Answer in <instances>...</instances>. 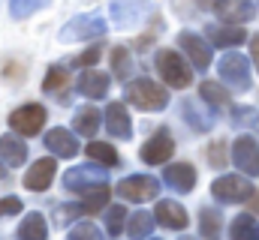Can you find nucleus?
<instances>
[{
    "mask_svg": "<svg viewBox=\"0 0 259 240\" xmlns=\"http://www.w3.org/2000/svg\"><path fill=\"white\" fill-rule=\"evenodd\" d=\"M211 192L217 201H226V204H238V201H247L253 186L250 180L241 177V174H226V177H217L211 183Z\"/></svg>",
    "mask_w": 259,
    "mask_h": 240,
    "instance_id": "obj_5",
    "label": "nucleus"
},
{
    "mask_svg": "<svg viewBox=\"0 0 259 240\" xmlns=\"http://www.w3.org/2000/svg\"><path fill=\"white\" fill-rule=\"evenodd\" d=\"M9 126L18 132V135H36L42 126H46V108L42 105H21L9 114Z\"/></svg>",
    "mask_w": 259,
    "mask_h": 240,
    "instance_id": "obj_6",
    "label": "nucleus"
},
{
    "mask_svg": "<svg viewBox=\"0 0 259 240\" xmlns=\"http://www.w3.org/2000/svg\"><path fill=\"white\" fill-rule=\"evenodd\" d=\"M208 162L214 168H226V141H214L208 150Z\"/></svg>",
    "mask_w": 259,
    "mask_h": 240,
    "instance_id": "obj_35",
    "label": "nucleus"
},
{
    "mask_svg": "<svg viewBox=\"0 0 259 240\" xmlns=\"http://www.w3.org/2000/svg\"><path fill=\"white\" fill-rule=\"evenodd\" d=\"M232 159H235V165H238L244 174H250V177L259 174V144L250 135H241V138L232 144Z\"/></svg>",
    "mask_w": 259,
    "mask_h": 240,
    "instance_id": "obj_9",
    "label": "nucleus"
},
{
    "mask_svg": "<svg viewBox=\"0 0 259 240\" xmlns=\"http://www.w3.org/2000/svg\"><path fill=\"white\" fill-rule=\"evenodd\" d=\"M69 240H103V234H100L97 225H91V222H78V225H72Z\"/></svg>",
    "mask_w": 259,
    "mask_h": 240,
    "instance_id": "obj_33",
    "label": "nucleus"
},
{
    "mask_svg": "<svg viewBox=\"0 0 259 240\" xmlns=\"http://www.w3.org/2000/svg\"><path fill=\"white\" fill-rule=\"evenodd\" d=\"M220 78L229 84V87H235V90H247L250 87V60L244 57V54H238V51H226L223 57H220Z\"/></svg>",
    "mask_w": 259,
    "mask_h": 240,
    "instance_id": "obj_4",
    "label": "nucleus"
},
{
    "mask_svg": "<svg viewBox=\"0 0 259 240\" xmlns=\"http://www.w3.org/2000/svg\"><path fill=\"white\" fill-rule=\"evenodd\" d=\"M157 72L163 75V81H166L169 87H178V90L190 87V81H193L190 66L184 63V57H181L178 51H172V48H163V51L157 54Z\"/></svg>",
    "mask_w": 259,
    "mask_h": 240,
    "instance_id": "obj_2",
    "label": "nucleus"
},
{
    "mask_svg": "<svg viewBox=\"0 0 259 240\" xmlns=\"http://www.w3.org/2000/svg\"><path fill=\"white\" fill-rule=\"evenodd\" d=\"M214 15L226 24H244L253 18V3L250 0H214Z\"/></svg>",
    "mask_w": 259,
    "mask_h": 240,
    "instance_id": "obj_12",
    "label": "nucleus"
},
{
    "mask_svg": "<svg viewBox=\"0 0 259 240\" xmlns=\"http://www.w3.org/2000/svg\"><path fill=\"white\" fill-rule=\"evenodd\" d=\"M163 180H166L175 192H190V189L196 186V168L190 165V162H175V165L166 168Z\"/></svg>",
    "mask_w": 259,
    "mask_h": 240,
    "instance_id": "obj_18",
    "label": "nucleus"
},
{
    "mask_svg": "<svg viewBox=\"0 0 259 240\" xmlns=\"http://www.w3.org/2000/svg\"><path fill=\"white\" fill-rule=\"evenodd\" d=\"M154 6L148 0H115L112 3V21L118 27H130V24H139Z\"/></svg>",
    "mask_w": 259,
    "mask_h": 240,
    "instance_id": "obj_8",
    "label": "nucleus"
},
{
    "mask_svg": "<svg viewBox=\"0 0 259 240\" xmlns=\"http://www.w3.org/2000/svg\"><path fill=\"white\" fill-rule=\"evenodd\" d=\"M250 57H253V63H256V72H259V36H253V39H250Z\"/></svg>",
    "mask_w": 259,
    "mask_h": 240,
    "instance_id": "obj_40",
    "label": "nucleus"
},
{
    "mask_svg": "<svg viewBox=\"0 0 259 240\" xmlns=\"http://www.w3.org/2000/svg\"><path fill=\"white\" fill-rule=\"evenodd\" d=\"M178 48L190 57V63H193L196 69H208V66H211V60H214L211 48H208V42H205L202 36L190 33V30H184V33L178 36Z\"/></svg>",
    "mask_w": 259,
    "mask_h": 240,
    "instance_id": "obj_11",
    "label": "nucleus"
},
{
    "mask_svg": "<svg viewBox=\"0 0 259 240\" xmlns=\"http://www.w3.org/2000/svg\"><path fill=\"white\" fill-rule=\"evenodd\" d=\"M78 213H81V204H61L58 213H55V222H58V225H66V222H72Z\"/></svg>",
    "mask_w": 259,
    "mask_h": 240,
    "instance_id": "obj_36",
    "label": "nucleus"
},
{
    "mask_svg": "<svg viewBox=\"0 0 259 240\" xmlns=\"http://www.w3.org/2000/svg\"><path fill=\"white\" fill-rule=\"evenodd\" d=\"M172 150H175L172 135H169V132H157L154 138H148V141L142 144V162L160 165V162H166V159L172 156Z\"/></svg>",
    "mask_w": 259,
    "mask_h": 240,
    "instance_id": "obj_13",
    "label": "nucleus"
},
{
    "mask_svg": "<svg viewBox=\"0 0 259 240\" xmlns=\"http://www.w3.org/2000/svg\"><path fill=\"white\" fill-rule=\"evenodd\" d=\"M100 123H103V117H100V111L97 108H78L75 111V120H72V126H75V132L78 135H97V129H100Z\"/></svg>",
    "mask_w": 259,
    "mask_h": 240,
    "instance_id": "obj_24",
    "label": "nucleus"
},
{
    "mask_svg": "<svg viewBox=\"0 0 259 240\" xmlns=\"http://www.w3.org/2000/svg\"><path fill=\"white\" fill-rule=\"evenodd\" d=\"M6 177V168H3V162H0V180Z\"/></svg>",
    "mask_w": 259,
    "mask_h": 240,
    "instance_id": "obj_42",
    "label": "nucleus"
},
{
    "mask_svg": "<svg viewBox=\"0 0 259 240\" xmlns=\"http://www.w3.org/2000/svg\"><path fill=\"white\" fill-rule=\"evenodd\" d=\"M229 237L232 240H259V222L244 213V216H235L232 225H229Z\"/></svg>",
    "mask_w": 259,
    "mask_h": 240,
    "instance_id": "obj_23",
    "label": "nucleus"
},
{
    "mask_svg": "<svg viewBox=\"0 0 259 240\" xmlns=\"http://www.w3.org/2000/svg\"><path fill=\"white\" fill-rule=\"evenodd\" d=\"M46 6H49V0H9V12L15 18H30L33 12H39Z\"/></svg>",
    "mask_w": 259,
    "mask_h": 240,
    "instance_id": "obj_30",
    "label": "nucleus"
},
{
    "mask_svg": "<svg viewBox=\"0 0 259 240\" xmlns=\"http://www.w3.org/2000/svg\"><path fill=\"white\" fill-rule=\"evenodd\" d=\"M109 177V168H97V165H81V168H69L64 174V186L66 189H75V192H84L88 186H97V183H106Z\"/></svg>",
    "mask_w": 259,
    "mask_h": 240,
    "instance_id": "obj_10",
    "label": "nucleus"
},
{
    "mask_svg": "<svg viewBox=\"0 0 259 240\" xmlns=\"http://www.w3.org/2000/svg\"><path fill=\"white\" fill-rule=\"evenodd\" d=\"M46 147H49L52 153H58L61 159H69V156L78 153V141H75V135H72L69 129H61V126L46 132Z\"/></svg>",
    "mask_w": 259,
    "mask_h": 240,
    "instance_id": "obj_15",
    "label": "nucleus"
},
{
    "mask_svg": "<svg viewBox=\"0 0 259 240\" xmlns=\"http://www.w3.org/2000/svg\"><path fill=\"white\" fill-rule=\"evenodd\" d=\"M81 195H84L81 210H84V213H100V210H106L112 189H109V183H97V186H88Z\"/></svg>",
    "mask_w": 259,
    "mask_h": 240,
    "instance_id": "obj_22",
    "label": "nucleus"
},
{
    "mask_svg": "<svg viewBox=\"0 0 259 240\" xmlns=\"http://www.w3.org/2000/svg\"><path fill=\"white\" fill-rule=\"evenodd\" d=\"M154 216H157V222L166 225V228H175V231L187 228V210H184L178 201H160Z\"/></svg>",
    "mask_w": 259,
    "mask_h": 240,
    "instance_id": "obj_20",
    "label": "nucleus"
},
{
    "mask_svg": "<svg viewBox=\"0 0 259 240\" xmlns=\"http://www.w3.org/2000/svg\"><path fill=\"white\" fill-rule=\"evenodd\" d=\"M127 231H130V240H145L154 231V213H145V210L133 213L127 222Z\"/></svg>",
    "mask_w": 259,
    "mask_h": 240,
    "instance_id": "obj_27",
    "label": "nucleus"
},
{
    "mask_svg": "<svg viewBox=\"0 0 259 240\" xmlns=\"http://www.w3.org/2000/svg\"><path fill=\"white\" fill-rule=\"evenodd\" d=\"M109 84H112V78L106 72H81L78 75V93L91 96V99H103L109 93Z\"/></svg>",
    "mask_w": 259,
    "mask_h": 240,
    "instance_id": "obj_19",
    "label": "nucleus"
},
{
    "mask_svg": "<svg viewBox=\"0 0 259 240\" xmlns=\"http://www.w3.org/2000/svg\"><path fill=\"white\" fill-rule=\"evenodd\" d=\"M199 96H202V102H208V105H214V108H223V105L229 102L226 90H223L217 81H202V87H199Z\"/></svg>",
    "mask_w": 259,
    "mask_h": 240,
    "instance_id": "obj_28",
    "label": "nucleus"
},
{
    "mask_svg": "<svg viewBox=\"0 0 259 240\" xmlns=\"http://www.w3.org/2000/svg\"><path fill=\"white\" fill-rule=\"evenodd\" d=\"M21 213V198H0V216H15Z\"/></svg>",
    "mask_w": 259,
    "mask_h": 240,
    "instance_id": "obj_38",
    "label": "nucleus"
},
{
    "mask_svg": "<svg viewBox=\"0 0 259 240\" xmlns=\"http://www.w3.org/2000/svg\"><path fill=\"white\" fill-rule=\"evenodd\" d=\"M100 117L106 120V129H109L115 138H130V135H133L130 114H127V108H124L121 102H112V105L106 108V114H100Z\"/></svg>",
    "mask_w": 259,
    "mask_h": 240,
    "instance_id": "obj_17",
    "label": "nucleus"
},
{
    "mask_svg": "<svg viewBox=\"0 0 259 240\" xmlns=\"http://www.w3.org/2000/svg\"><path fill=\"white\" fill-rule=\"evenodd\" d=\"M112 69H115L118 78H124V81L130 78V72H133V60H130V51L124 48V45H118V48L112 51Z\"/></svg>",
    "mask_w": 259,
    "mask_h": 240,
    "instance_id": "obj_31",
    "label": "nucleus"
},
{
    "mask_svg": "<svg viewBox=\"0 0 259 240\" xmlns=\"http://www.w3.org/2000/svg\"><path fill=\"white\" fill-rule=\"evenodd\" d=\"M208 39L217 48H232V45H241L247 39V30L241 24H226V27L223 24H211L208 27Z\"/></svg>",
    "mask_w": 259,
    "mask_h": 240,
    "instance_id": "obj_14",
    "label": "nucleus"
},
{
    "mask_svg": "<svg viewBox=\"0 0 259 240\" xmlns=\"http://www.w3.org/2000/svg\"><path fill=\"white\" fill-rule=\"evenodd\" d=\"M250 213H253V216H259V192H256V189L250 192Z\"/></svg>",
    "mask_w": 259,
    "mask_h": 240,
    "instance_id": "obj_41",
    "label": "nucleus"
},
{
    "mask_svg": "<svg viewBox=\"0 0 259 240\" xmlns=\"http://www.w3.org/2000/svg\"><path fill=\"white\" fill-rule=\"evenodd\" d=\"M124 96H127L130 105H136V108H142V111H163V108L169 105V93H166L160 84H154L151 78H136V81H130L127 87H124Z\"/></svg>",
    "mask_w": 259,
    "mask_h": 240,
    "instance_id": "obj_1",
    "label": "nucleus"
},
{
    "mask_svg": "<svg viewBox=\"0 0 259 240\" xmlns=\"http://www.w3.org/2000/svg\"><path fill=\"white\" fill-rule=\"evenodd\" d=\"M220 228H223L220 213L214 207H202V213H199V234H202V240H217Z\"/></svg>",
    "mask_w": 259,
    "mask_h": 240,
    "instance_id": "obj_25",
    "label": "nucleus"
},
{
    "mask_svg": "<svg viewBox=\"0 0 259 240\" xmlns=\"http://www.w3.org/2000/svg\"><path fill=\"white\" fill-rule=\"evenodd\" d=\"M88 156L97 159V162H103V165H118L115 147H112V144H103V141H91V144H88Z\"/></svg>",
    "mask_w": 259,
    "mask_h": 240,
    "instance_id": "obj_29",
    "label": "nucleus"
},
{
    "mask_svg": "<svg viewBox=\"0 0 259 240\" xmlns=\"http://www.w3.org/2000/svg\"><path fill=\"white\" fill-rule=\"evenodd\" d=\"M55 159H36L33 165H30V171L24 174V186L27 189H36V192H42V189H49L52 186V180H55Z\"/></svg>",
    "mask_w": 259,
    "mask_h": 240,
    "instance_id": "obj_16",
    "label": "nucleus"
},
{
    "mask_svg": "<svg viewBox=\"0 0 259 240\" xmlns=\"http://www.w3.org/2000/svg\"><path fill=\"white\" fill-rule=\"evenodd\" d=\"M64 84H66V72L61 66H52L49 75H46V81H42V90L52 93V90H58V87H64Z\"/></svg>",
    "mask_w": 259,
    "mask_h": 240,
    "instance_id": "obj_34",
    "label": "nucleus"
},
{
    "mask_svg": "<svg viewBox=\"0 0 259 240\" xmlns=\"http://www.w3.org/2000/svg\"><path fill=\"white\" fill-rule=\"evenodd\" d=\"M46 234H49V228L39 213L24 216V222L18 225V240H46Z\"/></svg>",
    "mask_w": 259,
    "mask_h": 240,
    "instance_id": "obj_26",
    "label": "nucleus"
},
{
    "mask_svg": "<svg viewBox=\"0 0 259 240\" xmlns=\"http://www.w3.org/2000/svg\"><path fill=\"white\" fill-rule=\"evenodd\" d=\"M100 57H103V48H88L84 54H78V57H75V66H94Z\"/></svg>",
    "mask_w": 259,
    "mask_h": 240,
    "instance_id": "obj_39",
    "label": "nucleus"
},
{
    "mask_svg": "<svg viewBox=\"0 0 259 240\" xmlns=\"http://www.w3.org/2000/svg\"><path fill=\"white\" fill-rule=\"evenodd\" d=\"M27 159V144H21L15 135H0V162H6L9 168L24 165Z\"/></svg>",
    "mask_w": 259,
    "mask_h": 240,
    "instance_id": "obj_21",
    "label": "nucleus"
},
{
    "mask_svg": "<svg viewBox=\"0 0 259 240\" xmlns=\"http://www.w3.org/2000/svg\"><path fill=\"white\" fill-rule=\"evenodd\" d=\"M259 111H253V108H235L232 111V123L235 126H247V123H256Z\"/></svg>",
    "mask_w": 259,
    "mask_h": 240,
    "instance_id": "obj_37",
    "label": "nucleus"
},
{
    "mask_svg": "<svg viewBox=\"0 0 259 240\" xmlns=\"http://www.w3.org/2000/svg\"><path fill=\"white\" fill-rule=\"evenodd\" d=\"M154 240H157V237H154Z\"/></svg>",
    "mask_w": 259,
    "mask_h": 240,
    "instance_id": "obj_43",
    "label": "nucleus"
},
{
    "mask_svg": "<svg viewBox=\"0 0 259 240\" xmlns=\"http://www.w3.org/2000/svg\"><path fill=\"white\" fill-rule=\"evenodd\" d=\"M157 192H160V183L157 177H148V174H133L118 183V195L130 201H151Z\"/></svg>",
    "mask_w": 259,
    "mask_h": 240,
    "instance_id": "obj_7",
    "label": "nucleus"
},
{
    "mask_svg": "<svg viewBox=\"0 0 259 240\" xmlns=\"http://www.w3.org/2000/svg\"><path fill=\"white\" fill-rule=\"evenodd\" d=\"M106 33V18L97 12L88 15H75L69 18L61 30V42H81V39H100Z\"/></svg>",
    "mask_w": 259,
    "mask_h": 240,
    "instance_id": "obj_3",
    "label": "nucleus"
},
{
    "mask_svg": "<svg viewBox=\"0 0 259 240\" xmlns=\"http://www.w3.org/2000/svg\"><path fill=\"white\" fill-rule=\"evenodd\" d=\"M124 222H127V210H124V207H109V213H106V228H109L112 237H118V234L124 231Z\"/></svg>",
    "mask_w": 259,
    "mask_h": 240,
    "instance_id": "obj_32",
    "label": "nucleus"
}]
</instances>
